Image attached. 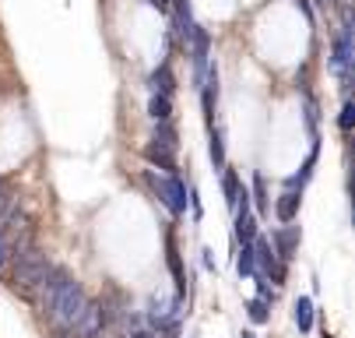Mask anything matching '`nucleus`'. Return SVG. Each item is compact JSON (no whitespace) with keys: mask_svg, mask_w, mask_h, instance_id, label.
I'll list each match as a JSON object with an SVG mask.
<instances>
[{"mask_svg":"<svg viewBox=\"0 0 355 338\" xmlns=\"http://www.w3.org/2000/svg\"><path fill=\"white\" fill-rule=\"evenodd\" d=\"M85 307H88L85 289L64 268H53L46 275V282H42V310H46V317L53 321L57 328L74 331L81 314H85Z\"/></svg>","mask_w":355,"mask_h":338,"instance_id":"nucleus-1","label":"nucleus"},{"mask_svg":"<svg viewBox=\"0 0 355 338\" xmlns=\"http://www.w3.org/2000/svg\"><path fill=\"white\" fill-rule=\"evenodd\" d=\"M53 271L49 268V261H46V254H39V251H32V247H25V251H15V271H11V285L15 289H35V285H42L46 282V275Z\"/></svg>","mask_w":355,"mask_h":338,"instance_id":"nucleus-2","label":"nucleus"},{"mask_svg":"<svg viewBox=\"0 0 355 338\" xmlns=\"http://www.w3.org/2000/svg\"><path fill=\"white\" fill-rule=\"evenodd\" d=\"M151 187H155L159 201L173 212V215H183L187 212V183L180 176H148Z\"/></svg>","mask_w":355,"mask_h":338,"instance_id":"nucleus-3","label":"nucleus"},{"mask_svg":"<svg viewBox=\"0 0 355 338\" xmlns=\"http://www.w3.org/2000/svg\"><path fill=\"white\" fill-rule=\"evenodd\" d=\"M352 22H345L341 28H338V35H334V42H331V71L334 74H341L345 81H348V67H352Z\"/></svg>","mask_w":355,"mask_h":338,"instance_id":"nucleus-4","label":"nucleus"},{"mask_svg":"<svg viewBox=\"0 0 355 338\" xmlns=\"http://www.w3.org/2000/svg\"><path fill=\"white\" fill-rule=\"evenodd\" d=\"M253 261H257L261 268H264V275H275V282L282 285L285 282V264L275 257V251H271V239L268 236H253Z\"/></svg>","mask_w":355,"mask_h":338,"instance_id":"nucleus-5","label":"nucleus"},{"mask_svg":"<svg viewBox=\"0 0 355 338\" xmlns=\"http://www.w3.org/2000/svg\"><path fill=\"white\" fill-rule=\"evenodd\" d=\"M187 46H190V60H193V81L200 85V74H205L208 57H211V35L197 25V28H193V35L187 39Z\"/></svg>","mask_w":355,"mask_h":338,"instance_id":"nucleus-6","label":"nucleus"},{"mask_svg":"<svg viewBox=\"0 0 355 338\" xmlns=\"http://www.w3.org/2000/svg\"><path fill=\"white\" fill-rule=\"evenodd\" d=\"M253 236H257V219L250 212V194L239 190V201H236V239L239 244H253Z\"/></svg>","mask_w":355,"mask_h":338,"instance_id":"nucleus-7","label":"nucleus"},{"mask_svg":"<svg viewBox=\"0 0 355 338\" xmlns=\"http://www.w3.org/2000/svg\"><path fill=\"white\" fill-rule=\"evenodd\" d=\"M271 251H275V257H278L282 264L292 261L295 251H299V226H282V229H275V233H271Z\"/></svg>","mask_w":355,"mask_h":338,"instance_id":"nucleus-8","label":"nucleus"},{"mask_svg":"<svg viewBox=\"0 0 355 338\" xmlns=\"http://www.w3.org/2000/svg\"><path fill=\"white\" fill-rule=\"evenodd\" d=\"M166 264L173 271V282H176V300L187 296V275H183V257H180V247H176V236L166 233Z\"/></svg>","mask_w":355,"mask_h":338,"instance_id":"nucleus-9","label":"nucleus"},{"mask_svg":"<svg viewBox=\"0 0 355 338\" xmlns=\"http://www.w3.org/2000/svg\"><path fill=\"white\" fill-rule=\"evenodd\" d=\"M180 307H183V300H155L151 303V324H155L159 331H176V321H180Z\"/></svg>","mask_w":355,"mask_h":338,"instance_id":"nucleus-10","label":"nucleus"},{"mask_svg":"<svg viewBox=\"0 0 355 338\" xmlns=\"http://www.w3.org/2000/svg\"><path fill=\"white\" fill-rule=\"evenodd\" d=\"M148 85L155 88V95H166V99H169V95L176 92V74H173V64H169V60H162L155 71H151Z\"/></svg>","mask_w":355,"mask_h":338,"instance_id":"nucleus-11","label":"nucleus"},{"mask_svg":"<svg viewBox=\"0 0 355 338\" xmlns=\"http://www.w3.org/2000/svg\"><path fill=\"white\" fill-rule=\"evenodd\" d=\"M144 159H148L151 166L166 169L169 176H176V152H166V149H159V144H148V149H144Z\"/></svg>","mask_w":355,"mask_h":338,"instance_id":"nucleus-12","label":"nucleus"},{"mask_svg":"<svg viewBox=\"0 0 355 338\" xmlns=\"http://www.w3.org/2000/svg\"><path fill=\"white\" fill-rule=\"evenodd\" d=\"M299 205H302V194H299V190H285V194L278 198V208H275V212H278V219L288 226V222L299 215Z\"/></svg>","mask_w":355,"mask_h":338,"instance_id":"nucleus-13","label":"nucleus"},{"mask_svg":"<svg viewBox=\"0 0 355 338\" xmlns=\"http://www.w3.org/2000/svg\"><path fill=\"white\" fill-rule=\"evenodd\" d=\"M151 144H159V149H166V152H176L180 134H176L173 120H166V124H155V137H151Z\"/></svg>","mask_w":355,"mask_h":338,"instance_id":"nucleus-14","label":"nucleus"},{"mask_svg":"<svg viewBox=\"0 0 355 338\" xmlns=\"http://www.w3.org/2000/svg\"><path fill=\"white\" fill-rule=\"evenodd\" d=\"M292 317H295V328L299 331H310L313 328V300L310 296H299L295 307H292Z\"/></svg>","mask_w":355,"mask_h":338,"instance_id":"nucleus-15","label":"nucleus"},{"mask_svg":"<svg viewBox=\"0 0 355 338\" xmlns=\"http://www.w3.org/2000/svg\"><path fill=\"white\" fill-rule=\"evenodd\" d=\"M148 113H151V120H155V124H166V120H173V99H166V95H151Z\"/></svg>","mask_w":355,"mask_h":338,"instance_id":"nucleus-16","label":"nucleus"},{"mask_svg":"<svg viewBox=\"0 0 355 338\" xmlns=\"http://www.w3.org/2000/svg\"><path fill=\"white\" fill-rule=\"evenodd\" d=\"M253 201H257V212H261V215L271 212V198H268V180H264V173H253Z\"/></svg>","mask_w":355,"mask_h":338,"instance_id":"nucleus-17","label":"nucleus"},{"mask_svg":"<svg viewBox=\"0 0 355 338\" xmlns=\"http://www.w3.org/2000/svg\"><path fill=\"white\" fill-rule=\"evenodd\" d=\"M222 190H225V201H229V208H236V201H239V176H236V169H222Z\"/></svg>","mask_w":355,"mask_h":338,"instance_id":"nucleus-18","label":"nucleus"},{"mask_svg":"<svg viewBox=\"0 0 355 338\" xmlns=\"http://www.w3.org/2000/svg\"><path fill=\"white\" fill-rule=\"evenodd\" d=\"M208 152H211L215 169L222 173V169H225V141H222V130H218V127H215V130H211V137H208Z\"/></svg>","mask_w":355,"mask_h":338,"instance_id":"nucleus-19","label":"nucleus"},{"mask_svg":"<svg viewBox=\"0 0 355 338\" xmlns=\"http://www.w3.org/2000/svg\"><path fill=\"white\" fill-rule=\"evenodd\" d=\"M236 271H239V278L257 275V261H253V247H250V244H243V251H239V257H236Z\"/></svg>","mask_w":355,"mask_h":338,"instance_id":"nucleus-20","label":"nucleus"},{"mask_svg":"<svg viewBox=\"0 0 355 338\" xmlns=\"http://www.w3.org/2000/svg\"><path fill=\"white\" fill-rule=\"evenodd\" d=\"M246 317H250L253 324H268V321H271V303H264V300H250V303H246Z\"/></svg>","mask_w":355,"mask_h":338,"instance_id":"nucleus-21","label":"nucleus"},{"mask_svg":"<svg viewBox=\"0 0 355 338\" xmlns=\"http://www.w3.org/2000/svg\"><path fill=\"white\" fill-rule=\"evenodd\" d=\"M352 124H355V106L345 99V106H341V117H338V127H341V134H348V130H352Z\"/></svg>","mask_w":355,"mask_h":338,"instance_id":"nucleus-22","label":"nucleus"},{"mask_svg":"<svg viewBox=\"0 0 355 338\" xmlns=\"http://www.w3.org/2000/svg\"><path fill=\"white\" fill-rule=\"evenodd\" d=\"M8 257H11V247H8V239H4V233H0V271H4Z\"/></svg>","mask_w":355,"mask_h":338,"instance_id":"nucleus-23","label":"nucleus"},{"mask_svg":"<svg viewBox=\"0 0 355 338\" xmlns=\"http://www.w3.org/2000/svg\"><path fill=\"white\" fill-rule=\"evenodd\" d=\"M295 8H299L302 15H306V18L313 22V8H310V0H295Z\"/></svg>","mask_w":355,"mask_h":338,"instance_id":"nucleus-24","label":"nucleus"},{"mask_svg":"<svg viewBox=\"0 0 355 338\" xmlns=\"http://www.w3.org/2000/svg\"><path fill=\"white\" fill-rule=\"evenodd\" d=\"M144 4H151V8H159V11H169V0H144Z\"/></svg>","mask_w":355,"mask_h":338,"instance_id":"nucleus-25","label":"nucleus"},{"mask_svg":"<svg viewBox=\"0 0 355 338\" xmlns=\"http://www.w3.org/2000/svg\"><path fill=\"white\" fill-rule=\"evenodd\" d=\"M130 338H151V335H148V331H134Z\"/></svg>","mask_w":355,"mask_h":338,"instance_id":"nucleus-26","label":"nucleus"},{"mask_svg":"<svg viewBox=\"0 0 355 338\" xmlns=\"http://www.w3.org/2000/svg\"><path fill=\"white\" fill-rule=\"evenodd\" d=\"M239 338H257V335H253V331H243V335H239Z\"/></svg>","mask_w":355,"mask_h":338,"instance_id":"nucleus-27","label":"nucleus"},{"mask_svg":"<svg viewBox=\"0 0 355 338\" xmlns=\"http://www.w3.org/2000/svg\"><path fill=\"white\" fill-rule=\"evenodd\" d=\"M327 4H334V0H327Z\"/></svg>","mask_w":355,"mask_h":338,"instance_id":"nucleus-28","label":"nucleus"}]
</instances>
